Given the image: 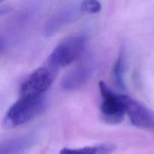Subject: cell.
Wrapping results in <instances>:
<instances>
[{
  "mask_svg": "<svg viewBox=\"0 0 154 154\" xmlns=\"http://www.w3.org/2000/svg\"><path fill=\"white\" fill-rule=\"evenodd\" d=\"M78 14L74 9H66L56 14L51 18L45 27V32L47 35H52L71 21H73Z\"/></svg>",
  "mask_w": 154,
  "mask_h": 154,
  "instance_id": "8",
  "label": "cell"
},
{
  "mask_svg": "<svg viewBox=\"0 0 154 154\" xmlns=\"http://www.w3.org/2000/svg\"><path fill=\"white\" fill-rule=\"evenodd\" d=\"M93 70L94 61L93 58L87 57L63 78L61 83L62 88L67 91L81 88L90 79Z\"/></svg>",
  "mask_w": 154,
  "mask_h": 154,
  "instance_id": "5",
  "label": "cell"
},
{
  "mask_svg": "<svg viewBox=\"0 0 154 154\" xmlns=\"http://www.w3.org/2000/svg\"><path fill=\"white\" fill-rule=\"evenodd\" d=\"M47 107L46 96H20L6 113L4 127L13 129L34 119L44 112Z\"/></svg>",
  "mask_w": 154,
  "mask_h": 154,
  "instance_id": "1",
  "label": "cell"
},
{
  "mask_svg": "<svg viewBox=\"0 0 154 154\" xmlns=\"http://www.w3.org/2000/svg\"><path fill=\"white\" fill-rule=\"evenodd\" d=\"M115 150L112 144H99V145L85 147L82 148H63L60 154H111Z\"/></svg>",
  "mask_w": 154,
  "mask_h": 154,
  "instance_id": "10",
  "label": "cell"
},
{
  "mask_svg": "<svg viewBox=\"0 0 154 154\" xmlns=\"http://www.w3.org/2000/svg\"><path fill=\"white\" fill-rule=\"evenodd\" d=\"M3 1H4V0H1V2H3Z\"/></svg>",
  "mask_w": 154,
  "mask_h": 154,
  "instance_id": "12",
  "label": "cell"
},
{
  "mask_svg": "<svg viewBox=\"0 0 154 154\" xmlns=\"http://www.w3.org/2000/svg\"><path fill=\"white\" fill-rule=\"evenodd\" d=\"M102 96L101 113L102 118L110 124L121 123L126 113V95L114 93L104 81L99 82Z\"/></svg>",
  "mask_w": 154,
  "mask_h": 154,
  "instance_id": "3",
  "label": "cell"
},
{
  "mask_svg": "<svg viewBox=\"0 0 154 154\" xmlns=\"http://www.w3.org/2000/svg\"><path fill=\"white\" fill-rule=\"evenodd\" d=\"M81 10L89 14H96L100 11L101 4L97 0H84L81 4Z\"/></svg>",
  "mask_w": 154,
  "mask_h": 154,
  "instance_id": "11",
  "label": "cell"
},
{
  "mask_svg": "<svg viewBox=\"0 0 154 154\" xmlns=\"http://www.w3.org/2000/svg\"><path fill=\"white\" fill-rule=\"evenodd\" d=\"M88 39L84 35L67 38L59 44L48 58V62L55 69L65 67L81 57Z\"/></svg>",
  "mask_w": 154,
  "mask_h": 154,
  "instance_id": "2",
  "label": "cell"
},
{
  "mask_svg": "<svg viewBox=\"0 0 154 154\" xmlns=\"http://www.w3.org/2000/svg\"><path fill=\"white\" fill-rule=\"evenodd\" d=\"M35 141V136L27 135L19 138L7 140L2 143L0 154H23Z\"/></svg>",
  "mask_w": 154,
  "mask_h": 154,
  "instance_id": "7",
  "label": "cell"
},
{
  "mask_svg": "<svg viewBox=\"0 0 154 154\" xmlns=\"http://www.w3.org/2000/svg\"><path fill=\"white\" fill-rule=\"evenodd\" d=\"M54 76L47 68H39L35 70L24 81L20 88V96H41L52 84Z\"/></svg>",
  "mask_w": 154,
  "mask_h": 154,
  "instance_id": "4",
  "label": "cell"
},
{
  "mask_svg": "<svg viewBox=\"0 0 154 154\" xmlns=\"http://www.w3.org/2000/svg\"><path fill=\"white\" fill-rule=\"evenodd\" d=\"M126 69V51L124 47H122L120 50L117 60L113 67V78L119 88L124 90L125 81L124 75Z\"/></svg>",
  "mask_w": 154,
  "mask_h": 154,
  "instance_id": "9",
  "label": "cell"
},
{
  "mask_svg": "<svg viewBox=\"0 0 154 154\" xmlns=\"http://www.w3.org/2000/svg\"><path fill=\"white\" fill-rule=\"evenodd\" d=\"M126 113L135 126L154 130V111L126 95Z\"/></svg>",
  "mask_w": 154,
  "mask_h": 154,
  "instance_id": "6",
  "label": "cell"
}]
</instances>
